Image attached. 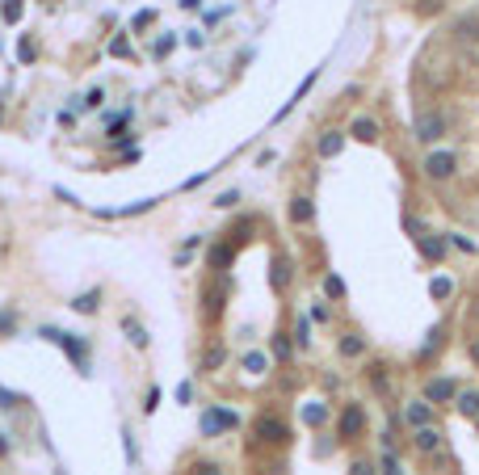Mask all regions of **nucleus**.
I'll return each mask as SVG.
<instances>
[{
	"mask_svg": "<svg viewBox=\"0 0 479 475\" xmlns=\"http://www.w3.org/2000/svg\"><path fill=\"white\" fill-rule=\"evenodd\" d=\"M38 337H42V341H55V345H59V349H63V354H67V358L80 366V370H88V349H84V345H80L72 333H63V328H42Z\"/></svg>",
	"mask_w": 479,
	"mask_h": 475,
	"instance_id": "f257e3e1",
	"label": "nucleus"
},
{
	"mask_svg": "<svg viewBox=\"0 0 479 475\" xmlns=\"http://www.w3.org/2000/svg\"><path fill=\"white\" fill-rule=\"evenodd\" d=\"M454 168H459V156L454 152H429L425 164H421V173L429 181H446V177H454Z\"/></svg>",
	"mask_w": 479,
	"mask_h": 475,
	"instance_id": "f03ea898",
	"label": "nucleus"
},
{
	"mask_svg": "<svg viewBox=\"0 0 479 475\" xmlns=\"http://www.w3.org/2000/svg\"><path fill=\"white\" fill-rule=\"evenodd\" d=\"M412 131H417V139H421V143H438V139L446 135V118H442V114H433V109H429V114H417Z\"/></svg>",
	"mask_w": 479,
	"mask_h": 475,
	"instance_id": "7ed1b4c3",
	"label": "nucleus"
},
{
	"mask_svg": "<svg viewBox=\"0 0 479 475\" xmlns=\"http://www.w3.org/2000/svg\"><path fill=\"white\" fill-rule=\"evenodd\" d=\"M257 438L269 442V446H282V442H290V429H286V421H278V417H261V421H257Z\"/></svg>",
	"mask_w": 479,
	"mask_h": 475,
	"instance_id": "20e7f679",
	"label": "nucleus"
},
{
	"mask_svg": "<svg viewBox=\"0 0 479 475\" xmlns=\"http://www.w3.org/2000/svg\"><path fill=\"white\" fill-rule=\"evenodd\" d=\"M240 425V417L231 413V408H210L206 417H202V434L210 438V434H219V429H236Z\"/></svg>",
	"mask_w": 479,
	"mask_h": 475,
	"instance_id": "39448f33",
	"label": "nucleus"
},
{
	"mask_svg": "<svg viewBox=\"0 0 479 475\" xmlns=\"http://www.w3.org/2000/svg\"><path fill=\"white\" fill-rule=\"evenodd\" d=\"M459 396V383L454 379H433L429 387H425V400L429 404H446V400H454Z\"/></svg>",
	"mask_w": 479,
	"mask_h": 475,
	"instance_id": "423d86ee",
	"label": "nucleus"
},
{
	"mask_svg": "<svg viewBox=\"0 0 479 475\" xmlns=\"http://www.w3.org/2000/svg\"><path fill=\"white\" fill-rule=\"evenodd\" d=\"M362 425H366L362 404H349V408L341 413V438H358V434H362Z\"/></svg>",
	"mask_w": 479,
	"mask_h": 475,
	"instance_id": "0eeeda50",
	"label": "nucleus"
},
{
	"mask_svg": "<svg viewBox=\"0 0 479 475\" xmlns=\"http://www.w3.org/2000/svg\"><path fill=\"white\" fill-rule=\"evenodd\" d=\"M412 446L421 455H433V450H442V434L433 425H421V429H412Z\"/></svg>",
	"mask_w": 479,
	"mask_h": 475,
	"instance_id": "6e6552de",
	"label": "nucleus"
},
{
	"mask_svg": "<svg viewBox=\"0 0 479 475\" xmlns=\"http://www.w3.org/2000/svg\"><path fill=\"white\" fill-rule=\"evenodd\" d=\"M404 421H408L412 429H421V425H429V421H433V408H429V400H412V404L404 408Z\"/></svg>",
	"mask_w": 479,
	"mask_h": 475,
	"instance_id": "1a4fd4ad",
	"label": "nucleus"
},
{
	"mask_svg": "<svg viewBox=\"0 0 479 475\" xmlns=\"http://www.w3.org/2000/svg\"><path fill=\"white\" fill-rule=\"evenodd\" d=\"M417 244H421L425 261H442L446 257V240H438V236H417Z\"/></svg>",
	"mask_w": 479,
	"mask_h": 475,
	"instance_id": "9d476101",
	"label": "nucleus"
},
{
	"mask_svg": "<svg viewBox=\"0 0 479 475\" xmlns=\"http://www.w3.org/2000/svg\"><path fill=\"white\" fill-rule=\"evenodd\" d=\"M341 147H345V135H341V131H328V135H320V156H324V160L341 156Z\"/></svg>",
	"mask_w": 479,
	"mask_h": 475,
	"instance_id": "9b49d317",
	"label": "nucleus"
},
{
	"mask_svg": "<svg viewBox=\"0 0 479 475\" xmlns=\"http://www.w3.org/2000/svg\"><path fill=\"white\" fill-rule=\"evenodd\" d=\"M290 219H295V223H311V219H316V202H311L307 194L295 198V202H290Z\"/></svg>",
	"mask_w": 479,
	"mask_h": 475,
	"instance_id": "f8f14e48",
	"label": "nucleus"
},
{
	"mask_svg": "<svg viewBox=\"0 0 479 475\" xmlns=\"http://www.w3.org/2000/svg\"><path fill=\"white\" fill-rule=\"evenodd\" d=\"M353 139L375 143V139H379V122H375V118H353Z\"/></svg>",
	"mask_w": 479,
	"mask_h": 475,
	"instance_id": "ddd939ff",
	"label": "nucleus"
},
{
	"mask_svg": "<svg viewBox=\"0 0 479 475\" xmlns=\"http://www.w3.org/2000/svg\"><path fill=\"white\" fill-rule=\"evenodd\" d=\"M303 421H307L311 429H316V425H324V421H328V404H324V400H311V404H303Z\"/></svg>",
	"mask_w": 479,
	"mask_h": 475,
	"instance_id": "4468645a",
	"label": "nucleus"
},
{
	"mask_svg": "<svg viewBox=\"0 0 479 475\" xmlns=\"http://www.w3.org/2000/svg\"><path fill=\"white\" fill-rule=\"evenodd\" d=\"M454 400H459V413L463 417H479V392H459Z\"/></svg>",
	"mask_w": 479,
	"mask_h": 475,
	"instance_id": "2eb2a0df",
	"label": "nucleus"
},
{
	"mask_svg": "<svg viewBox=\"0 0 479 475\" xmlns=\"http://www.w3.org/2000/svg\"><path fill=\"white\" fill-rule=\"evenodd\" d=\"M429 295H433V299H450V295H454V278H433V282H429Z\"/></svg>",
	"mask_w": 479,
	"mask_h": 475,
	"instance_id": "dca6fc26",
	"label": "nucleus"
},
{
	"mask_svg": "<svg viewBox=\"0 0 479 475\" xmlns=\"http://www.w3.org/2000/svg\"><path fill=\"white\" fill-rule=\"evenodd\" d=\"M122 328H126V337H130V345H139V349L147 345V333H143V324H139V320H122Z\"/></svg>",
	"mask_w": 479,
	"mask_h": 475,
	"instance_id": "f3484780",
	"label": "nucleus"
},
{
	"mask_svg": "<svg viewBox=\"0 0 479 475\" xmlns=\"http://www.w3.org/2000/svg\"><path fill=\"white\" fill-rule=\"evenodd\" d=\"M362 349H366V341H362L358 333H349V337H341V354H345V358H358Z\"/></svg>",
	"mask_w": 479,
	"mask_h": 475,
	"instance_id": "a211bd4d",
	"label": "nucleus"
},
{
	"mask_svg": "<svg viewBox=\"0 0 479 475\" xmlns=\"http://www.w3.org/2000/svg\"><path fill=\"white\" fill-rule=\"evenodd\" d=\"M265 366H269V362H265V354H248V358H244V370H248L252 379H261V375H265Z\"/></svg>",
	"mask_w": 479,
	"mask_h": 475,
	"instance_id": "6ab92c4d",
	"label": "nucleus"
},
{
	"mask_svg": "<svg viewBox=\"0 0 479 475\" xmlns=\"http://www.w3.org/2000/svg\"><path fill=\"white\" fill-rule=\"evenodd\" d=\"M324 295H328V299H345V282H341L337 274H328V278H324Z\"/></svg>",
	"mask_w": 479,
	"mask_h": 475,
	"instance_id": "aec40b11",
	"label": "nucleus"
},
{
	"mask_svg": "<svg viewBox=\"0 0 479 475\" xmlns=\"http://www.w3.org/2000/svg\"><path fill=\"white\" fill-rule=\"evenodd\" d=\"M21 13H25V4L21 0H4V21L13 25V21H21Z\"/></svg>",
	"mask_w": 479,
	"mask_h": 475,
	"instance_id": "412c9836",
	"label": "nucleus"
},
{
	"mask_svg": "<svg viewBox=\"0 0 479 475\" xmlns=\"http://www.w3.org/2000/svg\"><path fill=\"white\" fill-rule=\"evenodd\" d=\"M76 312H97V290H88V295H80L76 303H72Z\"/></svg>",
	"mask_w": 479,
	"mask_h": 475,
	"instance_id": "4be33fe9",
	"label": "nucleus"
},
{
	"mask_svg": "<svg viewBox=\"0 0 479 475\" xmlns=\"http://www.w3.org/2000/svg\"><path fill=\"white\" fill-rule=\"evenodd\" d=\"M274 354H278V358H290V354H295V345H290V337H286V333H282V337H274Z\"/></svg>",
	"mask_w": 479,
	"mask_h": 475,
	"instance_id": "5701e85b",
	"label": "nucleus"
},
{
	"mask_svg": "<svg viewBox=\"0 0 479 475\" xmlns=\"http://www.w3.org/2000/svg\"><path fill=\"white\" fill-rule=\"evenodd\" d=\"M173 42H177V38H173V34H164V38H160V42L151 46V55H156V59H164V55L173 51Z\"/></svg>",
	"mask_w": 479,
	"mask_h": 475,
	"instance_id": "b1692460",
	"label": "nucleus"
},
{
	"mask_svg": "<svg viewBox=\"0 0 479 475\" xmlns=\"http://www.w3.org/2000/svg\"><path fill=\"white\" fill-rule=\"evenodd\" d=\"M383 370H387V366H370V379H375V387H379V392H387V387H391V379H387Z\"/></svg>",
	"mask_w": 479,
	"mask_h": 475,
	"instance_id": "393cba45",
	"label": "nucleus"
},
{
	"mask_svg": "<svg viewBox=\"0 0 479 475\" xmlns=\"http://www.w3.org/2000/svg\"><path fill=\"white\" fill-rule=\"evenodd\" d=\"M13 328H17V316H13V312H0V337L13 333Z\"/></svg>",
	"mask_w": 479,
	"mask_h": 475,
	"instance_id": "a878e982",
	"label": "nucleus"
},
{
	"mask_svg": "<svg viewBox=\"0 0 479 475\" xmlns=\"http://www.w3.org/2000/svg\"><path fill=\"white\" fill-rule=\"evenodd\" d=\"M189 475H223V471H219L215 463H194V467H189Z\"/></svg>",
	"mask_w": 479,
	"mask_h": 475,
	"instance_id": "bb28decb",
	"label": "nucleus"
},
{
	"mask_svg": "<svg viewBox=\"0 0 479 475\" xmlns=\"http://www.w3.org/2000/svg\"><path fill=\"white\" fill-rule=\"evenodd\" d=\"M383 475H404V467L391 459V450H387V459H383Z\"/></svg>",
	"mask_w": 479,
	"mask_h": 475,
	"instance_id": "cd10ccee",
	"label": "nucleus"
},
{
	"mask_svg": "<svg viewBox=\"0 0 479 475\" xmlns=\"http://www.w3.org/2000/svg\"><path fill=\"white\" fill-rule=\"evenodd\" d=\"M76 105H88V109H97V105H101V88H88V97H84V101H76Z\"/></svg>",
	"mask_w": 479,
	"mask_h": 475,
	"instance_id": "c85d7f7f",
	"label": "nucleus"
},
{
	"mask_svg": "<svg viewBox=\"0 0 479 475\" xmlns=\"http://www.w3.org/2000/svg\"><path fill=\"white\" fill-rule=\"evenodd\" d=\"M215 366H223V349H206V370H215Z\"/></svg>",
	"mask_w": 479,
	"mask_h": 475,
	"instance_id": "c756f323",
	"label": "nucleus"
},
{
	"mask_svg": "<svg viewBox=\"0 0 479 475\" xmlns=\"http://www.w3.org/2000/svg\"><path fill=\"white\" fill-rule=\"evenodd\" d=\"M109 51H114V55H130V42H126V38H114Z\"/></svg>",
	"mask_w": 479,
	"mask_h": 475,
	"instance_id": "7c9ffc66",
	"label": "nucleus"
},
{
	"mask_svg": "<svg viewBox=\"0 0 479 475\" xmlns=\"http://www.w3.org/2000/svg\"><path fill=\"white\" fill-rule=\"evenodd\" d=\"M156 404H160V392L151 387V392H147V400H143V413H156Z\"/></svg>",
	"mask_w": 479,
	"mask_h": 475,
	"instance_id": "2f4dec72",
	"label": "nucleus"
},
{
	"mask_svg": "<svg viewBox=\"0 0 479 475\" xmlns=\"http://www.w3.org/2000/svg\"><path fill=\"white\" fill-rule=\"evenodd\" d=\"M240 202V194L236 189H227V194H219V206H236Z\"/></svg>",
	"mask_w": 479,
	"mask_h": 475,
	"instance_id": "473e14b6",
	"label": "nucleus"
},
{
	"mask_svg": "<svg viewBox=\"0 0 479 475\" xmlns=\"http://www.w3.org/2000/svg\"><path fill=\"white\" fill-rule=\"evenodd\" d=\"M295 333H299V341H303V345L311 341V324H307V320H299V328H295Z\"/></svg>",
	"mask_w": 479,
	"mask_h": 475,
	"instance_id": "72a5a7b5",
	"label": "nucleus"
},
{
	"mask_svg": "<svg viewBox=\"0 0 479 475\" xmlns=\"http://www.w3.org/2000/svg\"><path fill=\"white\" fill-rule=\"evenodd\" d=\"M177 400H181V404H189V400H194V387H189V383H181V387H177Z\"/></svg>",
	"mask_w": 479,
	"mask_h": 475,
	"instance_id": "f704fd0d",
	"label": "nucleus"
},
{
	"mask_svg": "<svg viewBox=\"0 0 479 475\" xmlns=\"http://www.w3.org/2000/svg\"><path fill=\"white\" fill-rule=\"evenodd\" d=\"M349 475H375V467H370V463H362V459H358V463H353V467H349Z\"/></svg>",
	"mask_w": 479,
	"mask_h": 475,
	"instance_id": "c9c22d12",
	"label": "nucleus"
},
{
	"mask_svg": "<svg viewBox=\"0 0 479 475\" xmlns=\"http://www.w3.org/2000/svg\"><path fill=\"white\" fill-rule=\"evenodd\" d=\"M311 320H320V324H324V320H328V307H324V303H316V307H311Z\"/></svg>",
	"mask_w": 479,
	"mask_h": 475,
	"instance_id": "e433bc0d",
	"label": "nucleus"
},
{
	"mask_svg": "<svg viewBox=\"0 0 479 475\" xmlns=\"http://www.w3.org/2000/svg\"><path fill=\"white\" fill-rule=\"evenodd\" d=\"M198 4H202V0H181V8H198Z\"/></svg>",
	"mask_w": 479,
	"mask_h": 475,
	"instance_id": "4c0bfd02",
	"label": "nucleus"
},
{
	"mask_svg": "<svg viewBox=\"0 0 479 475\" xmlns=\"http://www.w3.org/2000/svg\"><path fill=\"white\" fill-rule=\"evenodd\" d=\"M471 358H475V362H479V341H475V345H471Z\"/></svg>",
	"mask_w": 479,
	"mask_h": 475,
	"instance_id": "58836bf2",
	"label": "nucleus"
},
{
	"mask_svg": "<svg viewBox=\"0 0 479 475\" xmlns=\"http://www.w3.org/2000/svg\"><path fill=\"white\" fill-rule=\"evenodd\" d=\"M475 421H479V417H475Z\"/></svg>",
	"mask_w": 479,
	"mask_h": 475,
	"instance_id": "ea45409f",
	"label": "nucleus"
}]
</instances>
